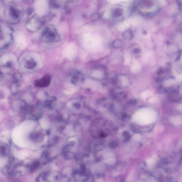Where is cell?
Instances as JSON below:
<instances>
[{"mask_svg":"<svg viewBox=\"0 0 182 182\" xmlns=\"http://www.w3.org/2000/svg\"><path fill=\"white\" fill-rule=\"evenodd\" d=\"M4 14L6 20L11 24L19 22L22 18L23 11L18 5L14 3H9L4 7Z\"/></svg>","mask_w":182,"mask_h":182,"instance_id":"obj_1","label":"cell"},{"mask_svg":"<svg viewBox=\"0 0 182 182\" xmlns=\"http://www.w3.org/2000/svg\"><path fill=\"white\" fill-rule=\"evenodd\" d=\"M60 33L54 26L49 25L43 30L41 35V40L43 42L48 44H54L60 40Z\"/></svg>","mask_w":182,"mask_h":182,"instance_id":"obj_2","label":"cell"},{"mask_svg":"<svg viewBox=\"0 0 182 182\" xmlns=\"http://www.w3.org/2000/svg\"><path fill=\"white\" fill-rule=\"evenodd\" d=\"M13 35L11 29L7 26H1V49H5L12 44Z\"/></svg>","mask_w":182,"mask_h":182,"instance_id":"obj_3","label":"cell"},{"mask_svg":"<svg viewBox=\"0 0 182 182\" xmlns=\"http://www.w3.org/2000/svg\"><path fill=\"white\" fill-rule=\"evenodd\" d=\"M44 20L40 16L35 15L27 20L25 27L27 31L31 33L37 32L44 25Z\"/></svg>","mask_w":182,"mask_h":182,"instance_id":"obj_4","label":"cell"},{"mask_svg":"<svg viewBox=\"0 0 182 182\" xmlns=\"http://www.w3.org/2000/svg\"><path fill=\"white\" fill-rule=\"evenodd\" d=\"M38 60L33 55L26 54L21 60V63L25 68L32 70L38 66Z\"/></svg>","mask_w":182,"mask_h":182,"instance_id":"obj_5","label":"cell"},{"mask_svg":"<svg viewBox=\"0 0 182 182\" xmlns=\"http://www.w3.org/2000/svg\"><path fill=\"white\" fill-rule=\"evenodd\" d=\"M141 112V122L143 124L151 123L155 120L156 118V114L153 110L145 109L143 110Z\"/></svg>","mask_w":182,"mask_h":182,"instance_id":"obj_6","label":"cell"},{"mask_svg":"<svg viewBox=\"0 0 182 182\" xmlns=\"http://www.w3.org/2000/svg\"><path fill=\"white\" fill-rule=\"evenodd\" d=\"M50 76H46L42 78L36 80L35 82V85L37 87L43 88L47 87L50 84Z\"/></svg>","mask_w":182,"mask_h":182,"instance_id":"obj_7","label":"cell"},{"mask_svg":"<svg viewBox=\"0 0 182 182\" xmlns=\"http://www.w3.org/2000/svg\"><path fill=\"white\" fill-rule=\"evenodd\" d=\"M122 37L125 40H131L133 39L134 33L132 30L128 29L124 31L122 34Z\"/></svg>","mask_w":182,"mask_h":182,"instance_id":"obj_8","label":"cell"},{"mask_svg":"<svg viewBox=\"0 0 182 182\" xmlns=\"http://www.w3.org/2000/svg\"><path fill=\"white\" fill-rule=\"evenodd\" d=\"M123 45V42L120 39L114 40L112 43V46L115 48H119Z\"/></svg>","mask_w":182,"mask_h":182,"instance_id":"obj_9","label":"cell"},{"mask_svg":"<svg viewBox=\"0 0 182 182\" xmlns=\"http://www.w3.org/2000/svg\"><path fill=\"white\" fill-rule=\"evenodd\" d=\"M123 10L121 8H116L114 10L113 13L114 16L118 17L121 16L123 14Z\"/></svg>","mask_w":182,"mask_h":182,"instance_id":"obj_10","label":"cell"},{"mask_svg":"<svg viewBox=\"0 0 182 182\" xmlns=\"http://www.w3.org/2000/svg\"><path fill=\"white\" fill-rule=\"evenodd\" d=\"M134 52L136 54H139V53L141 52V50L138 48H136L134 50Z\"/></svg>","mask_w":182,"mask_h":182,"instance_id":"obj_11","label":"cell"},{"mask_svg":"<svg viewBox=\"0 0 182 182\" xmlns=\"http://www.w3.org/2000/svg\"><path fill=\"white\" fill-rule=\"evenodd\" d=\"M180 8L182 10V3H180Z\"/></svg>","mask_w":182,"mask_h":182,"instance_id":"obj_12","label":"cell"},{"mask_svg":"<svg viewBox=\"0 0 182 182\" xmlns=\"http://www.w3.org/2000/svg\"><path fill=\"white\" fill-rule=\"evenodd\" d=\"M181 29L182 30V25L181 26Z\"/></svg>","mask_w":182,"mask_h":182,"instance_id":"obj_13","label":"cell"}]
</instances>
